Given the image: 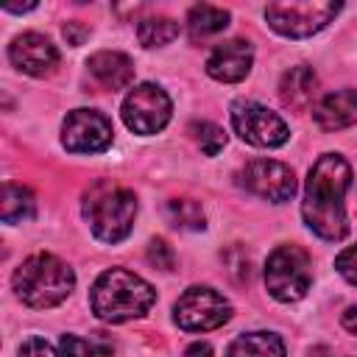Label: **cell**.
<instances>
[{"label":"cell","instance_id":"22","mask_svg":"<svg viewBox=\"0 0 357 357\" xmlns=\"http://www.w3.org/2000/svg\"><path fill=\"white\" fill-rule=\"evenodd\" d=\"M190 137L195 139V145H198L206 156L220 153V148L226 145V134H223V128L215 126V123H209V120L192 123V126H190Z\"/></svg>","mask_w":357,"mask_h":357},{"label":"cell","instance_id":"29","mask_svg":"<svg viewBox=\"0 0 357 357\" xmlns=\"http://www.w3.org/2000/svg\"><path fill=\"white\" fill-rule=\"evenodd\" d=\"M340 321H343V326H346L349 332H354V335H357V307H349V310L343 312V318H340Z\"/></svg>","mask_w":357,"mask_h":357},{"label":"cell","instance_id":"8","mask_svg":"<svg viewBox=\"0 0 357 357\" xmlns=\"http://www.w3.org/2000/svg\"><path fill=\"white\" fill-rule=\"evenodd\" d=\"M231 126L243 142L257 145V148H279L290 137L287 123L276 112H271L268 106H259L254 100H234Z\"/></svg>","mask_w":357,"mask_h":357},{"label":"cell","instance_id":"24","mask_svg":"<svg viewBox=\"0 0 357 357\" xmlns=\"http://www.w3.org/2000/svg\"><path fill=\"white\" fill-rule=\"evenodd\" d=\"M335 268H337V273H340L349 284L357 287V245L343 248V251L335 257Z\"/></svg>","mask_w":357,"mask_h":357},{"label":"cell","instance_id":"26","mask_svg":"<svg viewBox=\"0 0 357 357\" xmlns=\"http://www.w3.org/2000/svg\"><path fill=\"white\" fill-rule=\"evenodd\" d=\"M20 357H59V351L42 337H28L20 346Z\"/></svg>","mask_w":357,"mask_h":357},{"label":"cell","instance_id":"3","mask_svg":"<svg viewBox=\"0 0 357 357\" xmlns=\"http://www.w3.org/2000/svg\"><path fill=\"white\" fill-rule=\"evenodd\" d=\"M11 284H14L17 298L25 307L50 310L73 293L75 273L64 259L39 251V254H31L28 259L20 262V268L11 276Z\"/></svg>","mask_w":357,"mask_h":357},{"label":"cell","instance_id":"23","mask_svg":"<svg viewBox=\"0 0 357 357\" xmlns=\"http://www.w3.org/2000/svg\"><path fill=\"white\" fill-rule=\"evenodd\" d=\"M61 351L64 357H112V346L106 340H86L78 335H64Z\"/></svg>","mask_w":357,"mask_h":357},{"label":"cell","instance_id":"15","mask_svg":"<svg viewBox=\"0 0 357 357\" xmlns=\"http://www.w3.org/2000/svg\"><path fill=\"white\" fill-rule=\"evenodd\" d=\"M315 123L324 131H340L357 123V89H337L321 98V103L312 109Z\"/></svg>","mask_w":357,"mask_h":357},{"label":"cell","instance_id":"30","mask_svg":"<svg viewBox=\"0 0 357 357\" xmlns=\"http://www.w3.org/2000/svg\"><path fill=\"white\" fill-rule=\"evenodd\" d=\"M6 11H31V8H36V3H31V6H3Z\"/></svg>","mask_w":357,"mask_h":357},{"label":"cell","instance_id":"21","mask_svg":"<svg viewBox=\"0 0 357 357\" xmlns=\"http://www.w3.org/2000/svg\"><path fill=\"white\" fill-rule=\"evenodd\" d=\"M165 212H167V220H170L176 229L201 231V229L206 226L204 209H201V204L192 201V198H173V201H167Z\"/></svg>","mask_w":357,"mask_h":357},{"label":"cell","instance_id":"10","mask_svg":"<svg viewBox=\"0 0 357 357\" xmlns=\"http://www.w3.org/2000/svg\"><path fill=\"white\" fill-rule=\"evenodd\" d=\"M112 120L95 109H73L61 123V145L70 153H100L112 145Z\"/></svg>","mask_w":357,"mask_h":357},{"label":"cell","instance_id":"18","mask_svg":"<svg viewBox=\"0 0 357 357\" xmlns=\"http://www.w3.org/2000/svg\"><path fill=\"white\" fill-rule=\"evenodd\" d=\"M33 212H36V201H33L31 190L22 187V184L6 181L3 184V195H0V218H3V223L31 220Z\"/></svg>","mask_w":357,"mask_h":357},{"label":"cell","instance_id":"2","mask_svg":"<svg viewBox=\"0 0 357 357\" xmlns=\"http://www.w3.org/2000/svg\"><path fill=\"white\" fill-rule=\"evenodd\" d=\"M153 301H156V290L142 276H137L126 268L103 271L89 290L92 312L109 324H123V321L139 318L151 310Z\"/></svg>","mask_w":357,"mask_h":357},{"label":"cell","instance_id":"27","mask_svg":"<svg viewBox=\"0 0 357 357\" xmlns=\"http://www.w3.org/2000/svg\"><path fill=\"white\" fill-rule=\"evenodd\" d=\"M61 33H64V39H67L73 47H78V45H84V39L89 36V25H84V22H78V20H70V22H64Z\"/></svg>","mask_w":357,"mask_h":357},{"label":"cell","instance_id":"20","mask_svg":"<svg viewBox=\"0 0 357 357\" xmlns=\"http://www.w3.org/2000/svg\"><path fill=\"white\" fill-rule=\"evenodd\" d=\"M137 36L142 47H162L178 36V22L170 17H148V20H139Z\"/></svg>","mask_w":357,"mask_h":357},{"label":"cell","instance_id":"16","mask_svg":"<svg viewBox=\"0 0 357 357\" xmlns=\"http://www.w3.org/2000/svg\"><path fill=\"white\" fill-rule=\"evenodd\" d=\"M315 89H318V78H315L312 67L296 64V67H290V70L282 75L279 98H282L284 106H290V109H296V112H304V109L312 103Z\"/></svg>","mask_w":357,"mask_h":357},{"label":"cell","instance_id":"17","mask_svg":"<svg viewBox=\"0 0 357 357\" xmlns=\"http://www.w3.org/2000/svg\"><path fill=\"white\" fill-rule=\"evenodd\" d=\"M226 357H284V343L276 332H245L231 340Z\"/></svg>","mask_w":357,"mask_h":357},{"label":"cell","instance_id":"13","mask_svg":"<svg viewBox=\"0 0 357 357\" xmlns=\"http://www.w3.org/2000/svg\"><path fill=\"white\" fill-rule=\"evenodd\" d=\"M254 64V47L245 39H229L223 45H218L209 59H206V73L215 81L223 84H237L251 73Z\"/></svg>","mask_w":357,"mask_h":357},{"label":"cell","instance_id":"6","mask_svg":"<svg viewBox=\"0 0 357 357\" xmlns=\"http://www.w3.org/2000/svg\"><path fill=\"white\" fill-rule=\"evenodd\" d=\"M340 11V3H271L265 8L268 25L290 39H304L326 28Z\"/></svg>","mask_w":357,"mask_h":357},{"label":"cell","instance_id":"12","mask_svg":"<svg viewBox=\"0 0 357 357\" xmlns=\"http://www.w3.org/2000/svg\"><path fill=\"white\" fill-rule=\"evenodd\" d=\"M8 61L20 73L33 75V78H42V75H50L56 70L59 50H56V45L45 33L25 31V33H20V36L11 39V45H8Z\"/></svg>","mask_w":357,"mask_h":357},{"label":"cell","instance_id":"4","mask_svg":"<svg viewBox=\"0 0 357 357\" xmlns=\"http://www.w3.org/2000/svg\"><path fill=\"white\" fill-rule=\"evenodd\" d=\"M84 218L89 229L103 243H120L128 237L137 218V198L131 190L100 178L84 195Z\"/></svg>","mask_w":357,"mask_h":357},{"label":"cell","instance_id":"7","mask_svg":"<svg viewBox=\"0 0 357 357\" xmlns=\"http://www.w3.org/2000/svg\"><path fill=\"white\" fill-rule=\"evenodd\" d=\"M231 318V304L212 287H187L173 304V321L187 332H209Z\"/></svg>","mask_w":357,"mask_h":357},{"label":"cell","instance_id":"5","mask_svg":"<svg viewBox=\"0 0 357 357\" xmlns=\"http://www.w3.org/2000/svg\"><path fill=\"white\" fill-rule=\"evenodd\" d=\"M310 284H312L310 254L301 245H276L268 254L265 287L276 301H282V304L298 301L307 296Z\"/></svg>","mask_w":357,"mask_h":357},{"label":"cell","instance_id":"25","mask_svg":"<svg viewBox=\"0 0 357 357\" xmlns=\"http://www.w3.org/2000/svg\"><path fill=\"white\" fill-rule=\"evenodd\" d=\"M173 251H170V245L165 243V240H151L148 243V262L153 265V268H159V271H170L173 268Z\"/></svg>","mask_w":357,"mask_h":357},{"label":"cell","instance_id":"9","mask_svg":"<svg viewBox=\"0 0 357 357\" xmlns=\"http://www.w3.org/2000/svg\"><path fill=\"white\" fill-rule=\"evenodd\" d=\"M170 98L156 84H137L123 100V123L134 134H156L170 120Z\"/></svg>","mask_w":357,"mask_h":357},{"label":"cell","instance_id":"28","mask_svg":"<svg viewBox=\"0 0 357 357\" xmlns=\"http://www.w3.org/2000/svg\"><path fill=\"white\" fill-rule=\"evenodd\" d=\"M184 357H212V346L209 343H190L187 346V351H184Z\"/></svg>","mask_w":357,"mask_h":357},{"label":"cell","instance_id":"1","mask_svg":"<svg viewBox=\"0 0 357 357\" xmlns=\"http://www.w3.org/2000/svg\"><path fill=\"white\" fill-rule=\"evenodd\" d=\"M351 187V167L340 153H324L310 167L301 215L304 223L329 243H337L349 234L346 218V190Z\"/></svg>","mask_w":357,"mask_h":357},{"label":"cell","instance_id":"19","mask_svg":"<svg viewBox=\"0 0 357 357\" xmlns=\"http://www.w3.org/2000/svg\"><path fill=\"white\" fill-rule=\"evenodd\" d=\"M226 25H229V11L218 8V6H209V3L192 6L190 14H187V28H190L192 39H206L212 33H220Z\"/></svg>","mask_w":357,"mask_h":357},{"label":"cell","instance_id":"14","mask_svg":"<svg viewBox=\"0 0 357 357\" xmlns=\"http://www.w3.org/2000/svg\"><path fill=\"white\" fill-rule=\"evenodd\" d=\"M86 67L103 89H123L134 81V61L120 50H98L86 59Z\"/></svg>","mask_w":357,"mask_h":357},{"label":"cell","instance_id":"11","mask_svg":"<svg viewBox=\"0 0 357 357\" xmlns=\"http://www.w3.org/2000/svg\"><path fill=\"white\" fill-rule=\"evenodd\" d=\"M240 184L259 195L268 198L273 204L290 201L296 195V173L276 159H251L245 162V167L240 170Z\"/></svg>","mask_w":357,"mask_h":357}]
</instances>
